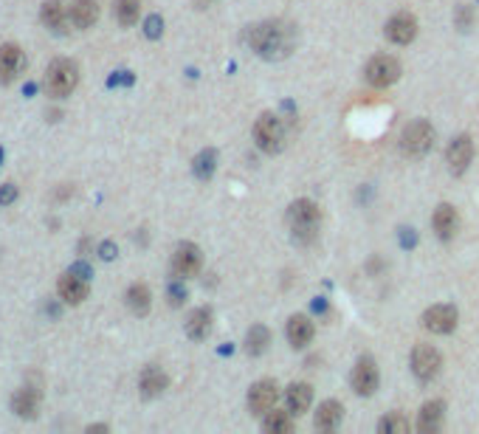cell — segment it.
Returning <instances> with one entry per match:
<instances>
[{"label": "cell", "mask_w": 479, "mask_h": 434, "mask_svg": "<svg viewBox=\"0 0 479 434\" xmlns=\"http://www.w3.org/2000/svg\"><path fill=\"white\" fill-rule=\"evenodd\" d=\"M459 229V214L451 203H440L437 211H434V232L440 240H451Z\"/></svg>", "instance_id": "obj_17"}, {"label": "cell", "mask_w": 479, "mask_h": 434, "mask_svg": "<svg viewBox=\"0 0 479 434\" xmlns=\"http://www.w3.org/2000/svg\"><path fill=\"white\" fill-rule=\"evenodd\" d=\"M262 428H265L268 434H285V431H291V412L271 409V412L265 414V423H262Z\"/></svg>", "instance_id": "obj_27"}, {"label": "cell", "mask_w": 479, "mask_h": 434, "mask_svg": "<svg viewBox=\"0 0 479 434\" xmlns=\"http://www.w3.org/2000/svg\"><path fill=\"white\" fill-rule=\"evenodd\" d=\"M423 324H426V330L446 336V333H451L457 327V308H451V305H434V308H429L423 313Z\"/></svg>", "instance_id": "obj_13"}, {"label": "cell", "mask_w": 479, "mask_h": 434, "mask_svg": "<svg viewBox=\"0 0 479 434\" xmlns=\"http://www.w3.org/2000/svg\"><path fill=\"white\" fill-rule=\"evenodd\" d=\"M161 34V20L158 17H150L147 20V37H158Z\"/></svg>", "instance_id": "obj_34"}, {"label": "cell", "mask_w": 479, "mask_h": 434, "mask_svg": "<svg viewBox=\"0 0 479 434\" xmlns=\"http://www.w3.org/2000/svg\"><path fill=\"white\" fill-rule=\"evenodd\" d=\"M248 43L262 59H285L296 45V29L285 20H265L251 26Z\"/></svg>", "instance_id": "obj_1"}, {"label": "cell", "mask_w": 479, "mask_h": 434, "mask_svg": "<svg viewBox=\"0 0 479 434\" xmlns=\"http://www.w3.org/2000/svg\"><path fill=\"white\" fill-rule=\"evenodd\" d=\"M440 367H443V355H440L432 344H418V347H415V352H412V370H415V375H418L420 381L437 378Z\"/></svg>", "instance_id": "obj_7"}, {"label": "cell", "mask_w": 479, "mask_h": 434, "mask_svg": "<svg viewBox=\"0 0 479 434\" xmlns=\"http://www.w3.org/2000/svg\"><path fill=\"white\" fill-rule=\"evenodd\" d=\"M102 257H107V260L113 257V246H110V243H107V246H102Z\"/></svg>", "instance_id": "obj_35"}, {"label": "cell", "mask_w": 479, "mask_h": 434, "mask_svg": "<svg viewBox=\"0 0 479 434\" xmlns=\"http://www.w3.org/2000/svg\"><path fill=\"white\" fill-rule=\"evenodd\" d=\"M15 197H17V189L12 184H6L3 189H0V203H12Z\"/></svg>", "instance_id": "obj_33"}, {"label": "cell", "mask_w": 479, "mask_h": 434, "mask_svg": "<svg viewBox=\"0 0 479 434\" xmlns=\"http://www.w3.org/2000/svg\"><path fill=\"white\" fill-rule=\"evenodd\" d=\"M432 144H434V127H432L426 119L412 121V124L403 130V135H400V147H403V153L412 156V158L426 156V153L432 150Z\"/></svg>", "instance_id": "obj_4"}, {"label": "cell", "mask_w": 479, "mask_h": 434, "mask_svg": "<svg viewBox=\"0 0 479 434\" xmlns=\"http://www.w3.org/2000/svg\"><path fill=\"white\" fill-rule=\"evenodd\" d=\"M77 82H79V68L71 59H54L48 65V70H45V91L54 99L71 96L74 88H77Z\"/></svg>", "instance_id": "obj_3"}, {"label": "cell", "mask_w": 479, "mask_h": 434, "mask_svg": "<svg viewBox=\"0 0 479 434\" xmlns=\"http://www.w3.org/2000/svg\"><path fill=\"white\" fill-rule=\"evenodd\" d=\"M254 138L259 144V150L265 153H280L282 144H285V127L282 121L273 116V113H262L254 124Z\"/></svg>", "instance_id": "obj_5"}, {"label": "cell", "mask_w": 479, "mask_h": 434, "mask_svg": "<svg viewBox=\"0 0 479 434\" xmlns=\"http://www.w3.org/2000/svg\"><path fill=\"white\" fill-rule=\"evenodd\" d=\"M68 17H71V23L77 29H91L99 17V6L96 0H74L71 9H68Z\"/></svg>", "instance_id": "obj_18"}, {"label": "cell", "mask_w": 479, "mask_h": 434, "mask_svg": "<svg viewBox=\"0 0 479 434\" xmlns=\"http://www.w3.org/2000/svg\"><path fill=\"white\" fill-rule=\"evenodd\" d=\"M310 401H313V389L307 384H294L288 389V412L291 414H305L310 409Z\"/></svg>", "instance_id": "obj_25"}, {"label": "cell", "mask_w": 479, "mask_h": 434, "mask_svg": "<svg viewBox=\"0 0 479 434\" xmlns=\"http://www.w3.org/2000/svg\"><path fill=\"white\" fill-rule=\"evenodd\" d=\"M153 305V297H150V287L144 282H135L130 285V291H127V308L135 313V316H144Z\"/></svg>", "instance_id": "obj_22"}, {"label": "cell", "mask_w": 479, "mask_h": 434, "mask_svg": "<svg viewBox=\"0 0 479 434\" xmlns=\"http://www.w3.org/2000/svg\"><path fill=\"white\" fill-rule=\"evenodd\" d=\"M288 223H291V234L296 243L307 246L316 240L319 234V226H321V211L313 200H296L291 209H288Z\"/></svg>", "instance_id": "obj_2"}, {"label": "cell", "mask_w": 479, "mask_h": 434, "mask_svg": "<svg viewBox=\"0 0 479 434\" xmlns=\"http://www.w3.org/2000/svg\"><path fill=\"white\" fill-rule=\"evenodd\" d=\"M142 12V0H116V17L121 26H132L139 20Z\"/></svg>", "instance_id": "obj_29"}, {"label": "cell", "mask_w": 479, "mask_h": 434, "mask_svg": "<svg viewBox=\"0 0 479 434\" xmlns=\"http://www.w3.org/2000/svg\"><path fill=\"white\" fill-rule=\"evenodd\" d=\"M313 333H316V327H313V322H310L307 316H291V322H288V341H291L294 347L310 344Z\"/></svg>", "instance_id": "obj_21"}, {"label": "cell", "mask_w": 479, "mask_h": 434, "mask_svg": "<svg viewBox=\"0 0 479 434\" xmlns=\"http://www.w3.org/2000/svg\"><path fill=\"white\" fill-rule=\"evenodd\" d=\"M367 82L370 85H375V88H389L392 82H397V77H400V62L395 59V57H386V54H381V57H372L370 62H367Z\"/></svg>", "instance_id": "obj_6"}, {"label": "cell", "mask_w": 479, "mask_h": 434, "mask_svg": "<svg viewBox=\"0 0 479 434\" xmlns=\"http://www.w3.org/2000/svg\"><path fill=\"white\" fill-rule=\"evenodd\" d=\"M341 417H344V406H341L338 401H324V403L319 406L316 417H313V426H316L319 431H333V428L341 423Z\"/></svg>", "instance_id": "obj_19"}, {"label": "cell", "mask_w": 479, "mask_h": 434, "mask_svg": "<svg viewBox=\"0 0 479 434\" xmlns=\"http://www.w3.org/2000/svg\"><path fill=\"white\" fill-rule=\"evenodd\" d=\"M277 398H280L277 381H259L248 392V412L251 414H268L273 409V403H277Z\"/></svg>", "instance_id": "obj_9"}, {"label": "cell", "mask_w": 479, "mask_h": 434, "mask_svg": "<svg viewBox=\"0 0 479 434\" xmlns=\"http://www.w3.org/2000/svg\"><path fill=\"white\" fill-rule=\"evenodd\" d=\"M383 434H406L409 431V420L400 414V412H392L389 417H383L381 420V426H378Z\"/></svg>", "instance_id": "obj_30"}, {"label": "cell", "mask_w": 479, "mask_h": 434, "mask_svg": "<svg viewBox=\"0 0 479 434\" xmlns=\"http://www.w3.org/2000/svg\"><path fill=\"white\" fill-rule=\"evenodd\" d=\"M415 34H418V20H415V15L400 12V15H395V17L386 23V37H389L392 43H397V45H409V43L415 40Z\"/></svg>", "instance_id": "obj_14"}, {"label": "cell", "mask_w": 479, "mask_h": 434, "mask_svg": "<svg viewBox=\"0 0 479 434\" xmlns=\"http://www.w3.org/2000/svg\"><path fill=\"white\" fill-rule=\"evenodd\" d=\"M471 158H473V144H471V138H468V135H457V138L448 144V153H446V161H448L451 172H454V175L465 172L468 164H471Z\"/></svg>", "instance_id": "obj_15"}, {"label": "cell", "mask_w": 479, "mask_h": 434, "mask_svg": "<svg viewBox=\"0 0 479 434\" xmlns=\"http://www.w3.org/2000/svg\"><path fill=\"white\" fill-rule=\"evenodd\" d=\"M268 341H271V333H268V327H262V324H254V327L248 330V336H245V350H248V355H259V352H265Z\"/></svg>", "instance_id": "obj_28"}, {"label": "cell", "mask_w": 479, "mask_h": 434, "mask_svg": "<svg viewBox=\"0 0 479 434\" xmlns=\"http://www.w3.org/2000/svg\"><path fill=\"white\" fill-rule=\"evenodd\" d=\"M212 333V310L209 308H197L189 319H186V336L200 341V338H206Z\"/></svg>", "instance_id": "obj_20"}, {"label": "cell", "mask_w": 479, "mask_h": 434, "mask_svg": "<svg viewBox=\"0 0 479 434\" xmlns=\"http://www.w3.org/2000/svg\"><path fill=\"white\" fill-rule=\"evenodd\" d=\"M200 262H203L200 248H197L195 243H181V246L175 248V254H172V274L181 276V279L195 276V274L200 271Z\"/></svg>", "instance_id": "obj_10"}, {"label": "cell", "mask_w": 479, "mask_h": 434, "mask_svg": "<svg viewBox=\"0 0 479 434\" xmlns=\"http://www.w3.org/2000/svg\"><path fill=\"white\" fill-rule=\"evenodd\" d=\"M353 389L364 398H370L375 389H378V367H375V361L370 355L358 358V364L353 370Z\"/></svg>", "instance_id": "obj_12"}, {"label": "cell", "mask_w": 479, "mask_h": 434, "mask_svg": "<svg viewBox=\"0 0 479 434\" xmlns=\"http://www.w3.org/2000/svg\"><path fill=\"white\" fill-rule=\"evenodd\" d=\"M40 401H43L40 387L26 384V387H20V389H17V395L12 398V409H15L20 417H37V412H40Z\"/></svg>", "instance_id": "obj_16"}, {"label": "cell", "mask_w": 479, "mask_h": 434, "mask_svg": "<svg viewBox=\"0 0 479 434\" xmlns=\"http://www.w3.org/2000/svg\"><path fill=\"white\" fill-rule=\"evenodd\" d=\"M183 299H186V291H183V287H178V285H172L169 287V302L172 305H181Z\"/></svg>", "instance_id": "obj_32"}, {"label": "cell", "mask_w": 479, "mask_h": 434, "mask_svg": "<svg viewBox=\"0 0 479 434\" xmlns=\"http://www.w3.org/2000/svg\"><path fill=\"white\" fill-rule=\"evenodd\" d=\"M43 23L51 29V31H65V23L71 20L68 17V12H65V6L59 3V0H45L43 3Z\"/></svg>", "instance_id": "obj_23"}, {"label": "cell", "mask_w": 479, "mask_h": 434, "mask_svg": "<svg viewBox=\"0 0 479 434\" xmlns=\"http://www.w3.org/2000/svg\"><path fill=\"white\" fill-rule=\"evenodd\" d=\"M212 172H215V153L206 150V153H200L195 158V175L206 181V178H212Z\"/></svg>", "instance_id": "obj_31"}, {"label": "cell", "mask_w": 479, "mask_h": 434, "mask_svg": "<svg viewBox=\"0 0 479 434\" xmlns=\"http://www.w3.org/2000/svg\"><path fill=\"white\" fill-rule=\"evenodd\" d=\"M167 389V375L161 367H147L142 373V395L144 398H158Z\"/></svg>", "instance_id": "obj_24"}, {"label": "cell", "mask_w": 479, "mask_h": 434, "mask_svg": "<svg viewBox=\"0 0 479 434\" xmlns=\"http://www.w3.org/2000/svg\"><path fill=\"white\" fill-rule=\"evenodd\" d=\"M23 68H26V54L20 45H0V82L9 85L15 82L20 74H23Z\"/></svg>", "instance_id": "obj_8"}, {"label": "cell", "mask_w": 479, "mask_h": 434, "mask_svg": "<svg viewBox=\"0 0 479 434\" xmlns=\"http://www.w3.org/2000/svg\"><path fill=\"white\" fill-rule=\"evenodd\" d=\"M440 423H443V403L440 401H432V403H426L423 406V412H420V420H418V428L420 431H437L440 428Z\"/></svg>", "instance_id": "obj_26"}, {"label": "cell", "mask_w": 479, "mask_h": 434, "mask_svg": "<svg viewBox=\"0 0 479 434\" xmlns=\"http://www.w3.org/2000/svg\"><path fill=\"white\" fill-rule=\"evenodd\" d=\"M56 294L68 305H82L88 299V282H85V276H77L74 271H68L56 282Z\"/></svg>", "instance_id": "obj_11"}]
</instances>
